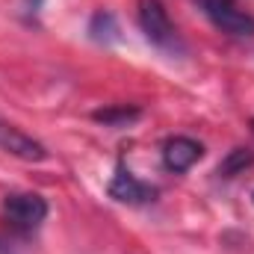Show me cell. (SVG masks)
<instances>
[{"instance_id": "1", "label": "cell", "mask_w": 254, "mask_h": 254, "mask_svg": "<svg viewBox=\"0 0 254 254\" xmlns=\"http://www.w3.org/2000/svg\"><path fill=\"white\" fill-rule=\"evenodd\" d=\"M139 27L145 33V39L151 45H157L160 51H178L181 48L178 30H175L163 0H139Z\"/></svg>"}, {"instance_id": "2", "label": "cell", "mask_w": 254, "mask_h": 254, "mask_svg": "<svg viewBox=\"0 0 254 254\" xmlns=\"http://www.w3.org/2000/svg\"><path fill=\"white\" fill-rule=\"evenodd\" d=\"M3 216L15 231H36L48 219V201L36 192H9L3 195Z\"/></svg>"}, {"instance_id": "3", "label": "cell", "mask_w": 254, "mask_h": 254, "mask_svg": "<svg viewBox=\"0 0 254 254\" xmlns=\"http://www.w3.org/2000/svg\"><path fill=\"white\" fill-rule=\"evenodd\" d=\"M198 6L216 24V30L234 39H254V18L237 6V0H198Z\"/></svg>"}, {"instance_id": "4", "label": "cell", "mask_w": 254, "mask_h": 254, "mask_svg": "<svg viewBox=\"0 0 254 254\" xmlns=\"http://www.w3.org/2000/svg\"><path fill=\"white\" fill-rule=\"evenodd\" d=\"M0 151L9 154V157H18V160H27V163H42L48 157L45 145L36 142L30 133H24L21 127L9 125L0 119Z\"/></svg>"}, {"instance_id": "5", "label": "cell", "mask_w": 254, "mask_h": 254, "mask_svg": "<svg viewBox=\"0 0 254 254\" xmlns=\"http://www.w3.org/2000/svg\"><path fill=\"white\" fill-rule=\"evenodd\" d=\"M204 157V148L201 142H195L190 136H172L166 145H163V163L169 172H190L192 166Z\"/></svg>"}, {"instance_id": "6", "label": "cell", "mask_w": 254, "mask_h": 254, "mask_svg": "<svg viewBox=\"0 0 254 254\" xmlns=\"http://www.w3.org/2000/svg\"><path fill=\"white\" fill-rule=\"evenodd\" d=\"M107 192H110V198H116V201H122V204H148V201H154V195H157L154 187L142 184V181H139L136 175H130L127 169H119V172L113 175Z\"/></svg>"}, {"instance_id": "7", "label": "cell", "mask_w": 254, "mask_h": 254, "mask_svg": "<svg viewBox=\"0 0 254 254\" xmlns=\"http://www.w3.org/2000/svg\"><path fill=\"white\" fill-rule=\"evenodd\" d=\"M139 116L142 113L136 107H127V104H122V107H107V110L92 113L95 122H101V125H107V127H127V125H133Z\"/></svg>"}, {"instance_id": "8", "label": "cell", "mask_w": 254, "mask_h": 254, "mask_svg": "<svg viewBox=\"0 0 254 254\" xmlns=\"http://www.w3.org/2000/svg\"><path fill=\"white\" fill-rule=\"evenodd\" d=\"M89 33H92V39L95 42H116L119 39V27H116V18L110 15V12H98L95 18H92V24H89Z\"/></svg>"}, {"instance_id": "9", "label": "cell", "mask_w": 254, "mask_h": 254, "mask_svg": "<svg viewBox=\"0 0 254 254\" xmlns=\"http://www.w3.org/2000/svg\"><path fill=\"white\" fill-rule=\"evenodd\" d=\"M252 154L246 151V148H234L222 163H219V175L222 178H234V175H240V172H246L249 166H252Z\"/></svg>"}, {"instance_id": "10", "label": "cell", "mask_w": 254, "mask_h": 254, "mask_svg": "<svg viewBox=\"0 0 254 254\" xmlns=\"http://www.w3.org/2000/svg\"><path fill=\"white\" fill-rule=\"evenodd\" d=\"M252 127H254V122H252Z\"/></svg>"}]
</instances>
